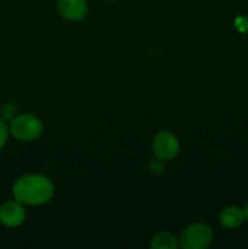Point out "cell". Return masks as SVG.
Masks as SVG:
<instances>
[{"mask_svg": "<svg viewBox=\"0 0 248 249\" xmlns=\"http://www.w3.org/2000/svg\"><path fill=\"white\" fill-rule=\"evenodd\" d=\"M150 169L151 172L155 173V174H159V173H162L163 170H164V164H163L160 160H152V162L150 163Z\"/></svg>", "mask_w": 248, "mask_h": 249, "instance_id": "cell-10", "label": "cell"}, {"mask_svg": "<svg viewBox=\"0 0 248 249\" xmlns=\"http://www.w3.org/2000/svg\"><path fill=\"white\" fill-rule=\"evenodd\" d=\"M243 213H245V219H247L248 220V203L246 204L245 209H243Z\"/></svg>", "mask_w": 248, "mask_h": 249, "instance_id": "cell-13", "label": "cell"}, {"mask_svg": "<svg viewBox=\"0 0 248 249\" xmlns=\"http://www.w3.org/2000/svg\"><path fill=\"white\" fill-rule=\"evenodd\" d=\"M12 194L16 201L28 206H39L50 201L55 190L50 180L44 175H24L15 181Z\"/></svg>", "mask_w": 248, "mask_h": 249, "instance_id": "cell-1", "label": "cell"}, {"mask_svg": "<svg viewBox=\"0 0 248 249\" xmlns=\"http://www.w3.org/2000/svg\"><path fill=\"white\" fill-rule=\"evenodd\" d=\"M150 247L153 249H177L179 247V243L177 238L170 233L160 232L151 238Z\"/></svg>", "mask_w": 248, "mask_h": 249, "instance_id": "cell-8", "label": "cell"}, {"mask_svg": "<svg viewBox=\"0 0 248 249\" xmlns=\"http://www.w3.org/2000/svg\"><path fill=\"white\" fill-rule=\"evenodd\" d=\"M7 140V128L5 125L4 122L0 119V148H2V146L5 145Z\"/></svg>", "mask_w": 248, "mask_h": 249, "instance_id": "cell-11", "label": "cell"}, {"mask_svg": "<svg viewBox=\"0 0 248 249\" xmlns=\"http://www.w3.org/2000/svg\"><path fill=\"white\" fill-rule=\"evenodd\" d=\"M107 1H114V0H107Z\"/></svg>", "mask_w": 248, "mask_h": 249, "instance_id": "cell-14", "label": "cell"}, {"mask_svg": "<svg viewBox=\"0 0 248 249\" xmlns=\"http://www.w3.org/2000/svg\"><path fill=\"white\" fill-rule=\"evenodd\" d=\"M153 151L158 160H172L179 152V141L170 131H160L153 140Z\"/></svg>", "mask_w": 248, "mask_h": 249, "instance_id": "cell-4", "label": "cell"}, {"mask_svg": "<svg viewBox=\"0 0 248 249\" xmlns=\"http://www.w3.org/2000/svg\"><path fill=\"white\" fill-rule=\"evenodd\" d=\"M213 238L211 228L206 224L197 223L185 229L180 237V246L185 249H204Z\"/></svg>", "mask_w": 248, "mask_h": 249, "instance_id": "cell-3", "label": "cell"}, {"mask_svg": "<svg viewBox=\"0 0 248 249\" xmlns=\"http://www.w3.org/2000/svg\"><path fill=\"white\" fill-rule=\"evenodd\" d=\"M56 5L61 16L68 21H79L88 12L85 0H57Z\"/></svg>", "mask_w": 248, "mask_h": 249, "instance_id": "cell-6", "label": "cell"}, {"mask_svg": "<svg viewBox=\"0 0 248 249\" xmlns=\"http://www.w3.org/2000/svg\"><path fill=\"white\" fill-rule=\"evenodd\" d=\"M236 27L240 29L241 32H247L248 31V19L245 17H238L236 19Z\"/></svg>", "mask_w": 248, "mask_h": 249, "instance_id": "cell-12", "label": "cell"}, {"mask_svg": "<svg viewBox=\"0 0 248 249\" xmlns=\"http://www.w3.org/2000/svg\"><path fill=\"white\" fill-rule=\"evenodd\" d=\"M245 220V213L237 207H228L220 213V223L228 229H235Z\"/></svg>", "mask_w": 248, "mask_h": 249, "instance_id": "cell-7", "label": "cell"}, {"mask_svg": "<svg viewBox=\"0 0 248 249\" xmlns=\"http://www.w3.org/2000/svg\"><path fill=\"white\" fill-rule=\"evenodd\" d=\"M16 111V106L14 104H6L1 109V116L4 118H11Z\"/></svg>", "mask_w": 248, "mask_h": 249, "instance_id": "cell-9", "label": "cell"}, {"mask_svg": "<svg viewBox=\"0 0 248 249\" xmlns=\"http://www.w3.org/2000/svg\"><path fill=\"white\" fill-rule=\"evenodd\" d=\"M26 212L23 206L18 201L5 202L0 207V223L4 224L7 228H16L24 221Z\"/></svg>", "mask_w": 248, "mask_h": 249, "instance_id": "cell-5", "label": "cell"}, {"mask_svg": "<svg viewBox=\"0 0 248 249\" xmlns=\"http://www.w3.org/2000/svg\"><path fill=\"white\" fill-rule=\"evenodd\" d=\"M43 131L40 119L33 114H19L12 119L10 124V133L15 139L21 141H31L39 138Z\"/></svg>", "mask_w": 248, "mask_h": 249, "instance_id": "cell-2", "label": "cell"}]
</instances>
